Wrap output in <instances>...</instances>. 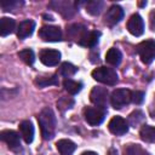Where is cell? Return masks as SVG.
Listing matches in <instances>:
<instances>
[{"label":"cell","mask_w":155,"mask_h":155,"mask_svg":"<svg viewBox=\"0 0 155 155\" xmlns=\"http://www.w3.org/2000/svg\"><path fill=\"white\" fill-rule=\"evenodd\" d=\"M38 122L40 126L41 136L44 139H52L56 133V115L51 108H44L38 115Z\"/></svg>","instance_id":"obj_1"},{"label":"cell","mask_w":155,"mask_h":155,"mask_svg":"<svg viewBox=\"0 0 155 155\" xmlns=\"http://www.w3.org/2000/svg\"><path fill=\"white\" fill-rule=\"evenodd\" d=\"M92 78L104 85H109V86H114L116 85L119 76L117 73L113 69V68H108V67H98L92 71Z\"/></svg>","instance_id":"obj_2"},{"label":"cell","mask_w":155,"mask_h":155,"mask_svg":"<svg viewBox=\"0 0 155 155\" xmlns=\"http://www.w3.org/2000/svg\"><path fill=\"white\" fill-rule=\"evenodd\" d=\"M137 53L144 64H150L155 59V40H144L137 45Z\"/></svg>","instance_id":"obj_3"},{"label":"cell","mask_w":155,"mask_h":155,"mask_svg":"<svg viewBox=\"0 0 155 155\" xmlns=\"http://www.w3.org/2000/svg\"><path fill=\"white\" fill-rule=\"evenodd\" d=\"M132 92L126 88H116L110 94V104L115 109H121L131 102Z\"/></svg>","instance_id":"obj_4"},{"label":"cell","mask_w":155,"mask_h":155,"mask_svg":"<svg viewBox=\"0 0 155 155\" xmlns=\"http://www.w3.org/2000/svg\"><path fill=\"white\" fill-rule=\"evenodd\" d=\"M84 116L88 125L98 126L103 122L105 117V110L98 107H86L84 109Z\"/></svg>","instance_id":"obj_5"},{"label":"cell","mask_w":155,"mask_h":155,"mask_svg":"<svg viewBox=\"0 0 155 155\" xmlns=\"http://www.w3.org/2000/svg\"><path fill=\"white\" fill-rule=\"evenodd\" d=\"M39 36L44 41L57 42L62 40V30L59 27L54 25H45L39 29Z\"/></svg>","instance_id":"obj_6"},{"label":"cell","mask_w":155,"mask_h":155,"mask_svg":"<svg viewBox=\"0 0 155 155\" xmlns=\"http://www.w3.org/2000/svg\"><path fill=\"white\" fill-rule=\"evenodd\" d=\"M108 98H109V93H108V90L105 87H93L91 93H90V99L91 102L98 107V108H102L104 109L108 104Z\"/></svg>","instance_id":"obj_7"},{"label":"cell","mask_w":155,"mask_h":155,"mask_svg":"<svg viewBox=\"0 0 155 155\" xmlns=\"http://www.w3.org/2000/svg\"><path fill=\"white\" fill-rule=\"evenodd\" d=\"M76 2L73 1H52L50 4L51 7H53L57 12H59L63 17L69 18L76 12Z\"/></svg>","instance_id":"obj_8"},{"label":"cell","mask_w":155,"mask_h":155,"mask_svg":"<svg viewBox=\"0 0 155 155\" xmlns=\"http://www.w3.org/2000/svg\"><path fill=\"white\" fill-rule=\"evenodd\" d=\"M0 138L2 142L7 144V147L11 150H18L21 149V140H19V134L13 131V130H4L0 132Z\"/></svg>","instance_id":"obj_9"},{"label":"cell","mask_w":155,"mask_h":155,"mask_svg":"<svg viewBox=\"0 0 155 155\" xmlns=\"http://www.w3.org/2000/svg\"><path fill=\"white\" fill-rule=\"evenodd\" d=\"M122 17H124V10H122V7L119 6V5H113V6H110L107 10V12L104 15V23L107 25H110L111 27V25L117 24L122 19Z\"/></svg>","instance_id":"obj_10"},{"label":"cell","mask_w":155,"mask_h":155,"mask_svg":"<svg viewBox=\"0 0 155 155\" xmlns=\"http://www.w3.org/2000/svg\"><path fill=\"white\" fill-rule=\"evenodd\" d=\"M39 58L42 64L47 67H53L57 65L61 61V52L57 50H51V48H44L41 50Z\"/></svg>","instance_id":"obj_11"},{"label":"cell","mask_w":155,"mask_h":155,"mask_svg":"<svg viewBox=\"0 0 155 155\" xmlns=\"http://www.w3.org/2000/svg\"><path fill=\"white\" fill-rule=\"evenodd\" d=\"M108 128L113 134L122 136V134L127 133V131H128V122L124 117L116 115V116L111 117V120L109 121Z\"/></svg>","instance_id":"obj_12"},{"label":"cell","mask_w":155,"mask_h":155,"mask_svg":"<svg viewBox=\"0 0 155 155\" xmlns=\"http://www.w3.org/2000/svg\"><path fill=\"white\" fill-rule=\"evenodd\" d=\"M127 30L134 36H140L144 33V21L138 13H134L130 17L127 22Z\"/></svg>","instance_id":"obj_13"},{"label":"cell","mask_w":155,"mask_h":155,"mask_svg":"<svg viewBox=\"0 0 155 155\" xmlns=\"http://www.w3.org/2000/svg\"><path fill=\"white\" fill-rule=\"evenodd\" d=\"M87 33H88L87 29L81 24H71L67 29V34L69 35V38L73 39L79 45L82 44V41H84V39H85Z\"/></svg>","instance_id":"obj_14"},{"label":"cell","mask_w":155,"mask_h":155,"mask_svg":"<svg viewBox=\"0 0 155 155\" xmlns=\"http://www.w3.org/2000/svg\"><path fill=\"white\" fill-rule=\"evenodd\" d=\"M35 29V22L31 19H24L19 23L18 29H17V36L19 39H25L33 34Z\"/></svg>","instance_id":"obj_15"},{"label":"cell","mask_w":155,"mask_h":155,"mask_svg":"<svg viewBox=\"0 0 155 155\" xmlns=\"http://www.w3.org/2000/svg\"><path fill=\"white\" fill-rule=\"evenodd\" d=\"M19 132L27 144H30L34 139V126L29 120H24L19 124Z\"/></svg>","instance_id":"obj_16"},{"label":"cell","mask_w":155,"mask_h":155,"mask_svg":"<svg viewBox=\"0 0 155 155\" xmlns=\"http://www.w3.org/2000/svg\"><path fill=\"white\" fill-rule=\"evenodd\" d=\"M56 147L61 155H71L76 149L75 143L70 139H59L56 143Z\"/></svg>","instance_id":"obj_17"},{"label":"cell","mask_w":155,"mask_h":155,"mask_svg":"<svg viewBox=\"0 0 155 155\" xmlns=\"http://www.w3.org/2000/svg\"><path fill=\"white\" fill-rule=\"evenodd\" d=\"M15 27H16L15 19H12L10 17H2L0 19V34H1V36H7L8 34L13 33Z\"/></svg>","instance_id":"obj_18"},{"label":"cell","mask_w":155,"mask_h":155,"mask_svg":"<svg viewBox=\"0 0 155 155\" xmlns=\"http://www.w3.org/2000/svg\"><path fill=\"white\" fill-rule=\"evenodd\" d=\"M121 59H122V54H121L119 48L111 47V48L108 50V52L105 54V62L108 64H110V65H119Z\"/></svg>","instance_id":"obj_19"},{"label":"cell","mask_w":155,"mask_h":155,"mask_svg":"<svg viewBox=\"0 0 155 155\" xmlns=\"http://www.w3.org/2000/svg\"><path fill=\"white\" fill-rule=\"evenodd\" d=\"M139 136H140V139L147 143L155 142V127L149 125H143L139 131Z\"/></svg>","instance_id":"obj_20"},{"label":"cell","mask_w":155,"mask_h":155,"mask_svg":"<svg viewBox=\"0 0 155 155\" xmlns=\"http://www.w3.org/2000/svg\"><path fill=\"white\" fill-rule=\"evenodd\" d=\"M63 87L64 90L70 93V94H76L81 91L82 88V82L80 81H75V80H71V79H64L63 81Z\"/></svg>","instance_id":"obj_21"},{"label":"cell","mask_w":155,"mask_h":155,"mask_svg":"<svg viewBox=\"0 0 155 155\" xmlns=\"http://www.w3.org/2000/svg\"><path fill=\"white\" fill-rule=\"evenodd\" d=\"M35 85L39 87H47L50 85H58V79L56 75H45L38 76L35 79Z\"/></svg>","instance_id":"obj_22"},{"label":"cell","mask_w":155,"mask_h":155,"mask_svg":"<svg viewBox=\"0 0 155 155\" xmlns=\"http://www.w3.org/2000/svg\"><path fill=\"white\" fill-rule=\"evenodd\" d=\"M103 7H104V2L99 1V0H92V1H88L86 4V11L92 16L99 15L102 12Z\"/></svg>","instance_id":"obj_23"},{"label":"cell","mask_w":155,"mask_h":155,"mask_svg":"<svg viewBox=\"0 0 155 155\" xmlns=\"http://www.w3.org/2000/svg\"><path fill=\"white\" fill-rule=\"evenodd\" d=\"M101 36V31H97V30H93V31H88L81 44V46H86V47H93L97 45L98 42V39Z\"/></svg>","instance_id":"obj_24"},{"label":"cell","mask_w":155,"mask_h":155,"mask_svg":"<svg viewBox=\"0 0 155 155\" xmlns=\"http://www.w3.org/2000/svg\"><path fill=\"white\" fill-rule=\"evenodd\" d=\"M78 71V68L71 64V63H68V62H64L61 64V68H59V74L62 76H64L65 79H69L70 76L75 75V73Z\"/></svg>","instance_id":"obj_25"},{"label":"cell","mask_w":155,"mask_h":155,"mask_svg":"<svg viewBox=\"0 0 155 155\" xmlns=\"http://www.w3.org/2000/svg\"><path fill=\"white\" fill-rule=\"evenodd\" d=\"M144 113L142 111V110H134V111H132L131 114H130V116H128V120H127V122H128V125H131L132 127H136V126H138V125H140L143 121H144Z\"/></svg>","instance_id":"obj_26"},{"label":"cell","mask_w":155,"mask_h":155,"mask_svg":"<svg viewBox=\"0 0 155 155\" xmlns=\"http://www.w3.org/2000/svg\"><path fill=\"white\" fill-rule=\"evenodd\" d=\"M18 57L28 65H31L35 61V56H34V52L29 48H25V50H22L18 52Z\"/></svg>","instance_id":"obj_27"},{"label":"cell","mask_w":155,"mask_h":155,"mask_svg":"<svg viewBox=\"0 0 155 155\" xmlns=\"http://www.w3.org/2000/svg\"><path fill=\"white\" fill-rule=\"evenodd\" d=\"M1 8L4 11H15L18 7L23 5V1H17V0H4L1 1Z\"/></svg>","instance_id":"obj_28"},{"label":"cell","mask_w":155,"mask_h":155,"mask_svg":"<svg viewBox=\"0 0 155 155\" xmlns=\"http://www.w3.org/2000/svg\"><path fill=\"white\" fill-rule=\"evenodd\" d=\"M74 105V99L70 97H61L57 101V107L61 111H65Z\"/></svg>","instance_id":"obj_29"},{"label":"cell","mask_w":155,"mask_h":155,"mask_svg":"<svg viewBox=\"0 0 155 155\" xmlns=\"http://www.w3.org/2000/svg\"><path fill=\"white\" fill-rule=\"evenodd\" d=\"M126 155H150L138 144H130L126 148Z\"/></svg>","instance_id":"obj_30"},{"label":"cell","mask_w":155,"mask_h":155,"mask_svg":"<svg viewBox=\"0 0 155 155\" xmlns=\"http://www.w3.org/2000/svg\"><path fill=\"white\" fill-rule=\"evenodd\" d=\"M144 92L142 91H133L132 92V97H131V102H133L134 104H142L144 101Z\"/></svg>","instance_id":"obj_31"},{"label":"cell","mask_w":155,"mask_h":155,"mask_svg":"<svg viewBox=\"0 0 155 155\" xmlns=\"http://www.w3.org/2000/svg\"><path fill=\"white\" fill-rule=\"evenodd\" d=\"M150 27L153 30H155V10L150 12Z\"/></svg>","instance_id":"obj_32"},{"label":"cell","mask_w":155,"mask_h":155,"mask_svg":"<svg viewBox=\"0 0 155 155\" xmlns=\"http://www.w3.org/2000/svg\"><path fill=\"white\" fill-rule=\"evenodd\" d=\"M81 155H98V154L94 153V151H84Z\"/></svg>","instance_id":"obj_33"},{"label":"cell","mask_w":155,"mask_h":155,"mask_svg":"<svg viewBox=\"0 0 155 155\" xmlns=\"http://www.w3.org/2000/svg\"><path fill=\"white\" fill-rule=\"evenodd\" d=\"M44 18H46V21H53L52 16H50V15H45V16H44Z\"/></svg>","instance_id":"obj_34"}]
</instances>
